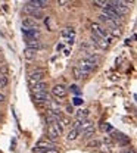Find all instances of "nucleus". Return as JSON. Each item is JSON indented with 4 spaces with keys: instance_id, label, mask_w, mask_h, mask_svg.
Masks as SVG:
<instances>
[{
    "instance_id": "f257e3e1",
    "label": "nucleus",
    "mask_w": 137,
    "mask_h": 153,
    "mask_svg": "<svg viewBox=\"0 0 137 153\" xmlns=\"http://www.w3.org/2000/svg\"><path fill=\"white\" fill-rule=\"evenodd\" d=\"M62 131H63V128H62V125H59L58 122L56 124H50L47 127V140H50V141L55 143V140H58L59 137H60Z\"/></svg>"
},
{
    "instance_id": "f03ea898",
    "label": "nucleus",
    "mask_w": 137,
    "mask_h": 153,
    "mask_svg": "<svg viewBox=\"0 0 137 153\" xmlns=\"http://www.w3.org/2000/svg\"><path fill=\"white\" fill-rule=\"evenodd\" d=\"M43 78H44V71H43V69H37V71H34V72H31V74L28 75V82H30V85L33 87V85L41 82Z\"/></svg>"
},
{
    "instance_id": "7ed1b4c3",
    "label": "nucleus",
    "mask_w": 137,
    "mask_h": 153,
    "mask_svg": "<svg viewBox=\"0 0 137 153\" xmlns=\"http://www.w3.org/2000/svg\"><path fill=\"white\" fill-rule=\"evenodd\" d=\"M52 94L55 96L56 99H63V97H66V94H68V90H66V87L63 84H56L52 88Z\"/></svg>"
},
{
    "instance_id": "20e7f679",
    "label": "nucleus",
    "mask_w": 137,
    "mask_h": 153,
    "mask_svg": "<svg viewBox=\"0 0 137 153\" xmlns=\"http://www.w3.org/2000/svg\"><path fill=\"white\" fill-rule=\"evenodd\" d=\"M78 68L83 71V72H86V74H90V72H93L95 69H96V65L93 63V62H90V60H87V59H83L81 62L78 63Z\"/></svg>"
},
{
    "instance_id": "39448f33",
    "label": "nucleus",
    "mask_w": 137,
    "mask_h": 153,
    "mask_svg": "<svg viewBox=\"0 0 137 153\" xmlns=\"http://www.w3.org/2000/svg\"><path fill=\"white\" fill-rule=\"evenodd\" d=\"M36 147L41 149V150H47V149H56L58 146L53 141H50V140H39L37 144H36Z\"/></svg>"
},
{
    "instance_id": "423d86ee",
    "label": "nucleus",
    "mask_w": 137,
    "mask_h": 153,
    "mask_svg": "<svg viewBox=\"0 0 137 153\" xmlns=\"http://www.w3.org/2000/svg\"><path fill=\"white\" fill-rule=\"evenodd\" d=\"M92 41H93V43L98 46L99 49H102V50H106V49L109 47V44H111V43H108L106 40L98 37V36H95V34H92Z\"/></svg>"
},
{
    "instance_id": "0eeeda50",
    "label": "nucleus",
    "mask_w": 137,
    "mask_h": 153,
    "mask_svg": "<svg viewBox=\"0 0 137 153\" xmlns=\"http://www.w3.org/2000/svg\"><path fill=\"white\" fill-rule=\"evenodd\" d=\"M24 38H39L40 31L39 28H22Z\"/></svg>"
},
{
    "instance_id": "6e6552de",
    "label": "nucleus",
    "mask_w": 137,
    "mask_h": 153,
    "mask_svg": "<svg viewBox=\"0 0 137 153\" xmlns=\"http://www.w3.org/2000/svg\"><path fill=\"white\" fill-rule=\"evenodd\" d=\"M106 31L111 37H119L122 34V30H121V27H118V24H112V25L106 27Z\"/></svg>"
},
{
    "instance_id": "1a4fd4ad",
    "label": "nucleus",
    "mask_w": 137,
    "mask_h": 153,
    "mask_svg": "<svg viewBox=\"0 0 137 153\" xmlns=\"http://www.w3.org/2000/svg\"><path fill=\"white\" fill-rule=\"evenodd\" d=\"M50 100V96L47 94V91L46 93H34V102L37 103V105H46L47 102Z\"/></svg>"
},
{
    "instance_id": "9d476101",
    "label": "nucleus",
    "mask_w": 137,
    "mask_h": 153,
    "mask_svg": "<svg viewBox=\"0 0 137 153\" xmlns=\"http://www.w3.org/2000/svg\"><path fill=\"white\" fill-rule=\"evenodd\" d=\"M25 43H27V49H34V50H37L41 46L39 38H25Z\"/></svg>"
},
{
    "instance_id": "9b49d317",
    "label": "nucleus",
    "mask_w": 137,
    "mask_h": 153,
    "mask_svg": "<svg viewBox=\"0 0 137 153\" xmlns=\"http://www.w3.org/2000/svg\"><path fill=\"white\" fill-rule=\"evenodd\" d=\"M31 88H33V94H34V93H46V91H47V84H46L44 81H41L39 84L33 85Z\"/></svg>"
},
{
    "instance_id": "f8f14e48",
    "label": "nucleus",
    "mask_w": 137,
    "mask_h": 153,
    "mask_svg": "<svg viewBox=\"0 0 137 153\" xmlns=\"http://www.w3.org/2000/svg\"><path fill=\"white\" fill-rule=\"evenodd\" d=\"M28 4H31L33 7H36V9H43V7H46V6H49V1H44V0H31V1H28Z\"/></svg>"
},
{
    "instance_id": "ddd939ff",
    "label": "nucleus",
    "mask_w": 137,
    "mask_h": 153,
    "mask_svg": "<svg viewBox=\"0 0 137 153\" xmlns=\"http://www.w3.org/2000/svg\"><path fill=\"white\" fill-rule=\"evenodd\" d=\"M22 28H39L37 22L31 18H24L22 19Z\"/></svg>"
},
{
    "instance_id": "4468645a",
    "label": "nucleus",
    "mask_w": 137,
    "mask_h": 153,
    "mask_svg": "<svg viewBox=\"0 0 137 153\" xmlns=\"http://www.w3.org/2000/svg\"><path fill=\"white\" fill-rule=\"evenodd\" d=\"M60 36L63 38H71V37H75V30L72 28V27H66V28H63L62 30V33H60Z\"/></svg>"
},
{
    "instance_id": "2eb2a0df",
    "label": "nucleus",
    "mask_w": 137,
    "mask_h": 153,
    "mask_svg": "<svg viewBox=\"0 0 137 153\" xmlns=\"http://www.w3.org/2000/svg\"><path fill=\"white\" fill-rule=\"evenodd\" d=\"M72 74H74V76H75L77 79H83V78H87V76H89V74L83 72L78 66H74V68H72Z\"/></svg>"
},
{
    "instance_id": "dca6fc26",
    "label": "nucleus",
    "mask_w": 137,
    "mask_h": 153,
    "mask_svg": "<svg viewBox=\"0 0 137 153\" xmlns=\"http://www.w3.org/2000/svg\"><path fill=\"white\" fill-rule=\"evenodd\" d=\"M37 55V50H34V49H25L24 50V57L25 59H34Z\"/></svg>"
},
{
    "instance_id": "f3484780",
    "label": "nucleus",
    "mask_w": 137,
    "mask_h": 153,
    "mask_svg": "<svg viewBox=\"0 0 137 153\" xmlns=\"http://www.w3.org/2000/svg\"><path fill=\"white\" fill-rule=\"evenodd\" d=\"M112 137H114L115 140H119V141H122V143H128L127 137H125V135H124L122 133H118V131H112Z\"/></svg>"
},
{
    "instance_id": "a211bd4d",
    "label": "nucleus",
    "mask_w": 137,
    "mask_h": 153,
    "mask_svg": "<svg viewBox=\"0 0 137 153\" xmlns=\"http://www.w3.org/2000/svg\"><path fill=\"white\" fill-rule=\"evenodd\" d=\"M30 18L34 19V21H37V19H41L44 18V13H43V10H40V9H36L31 15H30Z\"/></svg>"
},
{
    "instance_id": "6ab92c4d",
    "label": "nucleus",
    "mask_w": 137,
    "mask_h": 153,
    "mask_svg": "<svg viewBox=\"0 0 137 153\" xmlns=\"http://www.w3.org/2000/svg\"><path fill=\"white\" fill-rule=\"evenodd\" d=\"M95 131H96V130H95V127L92 125V127H89L87 130H84V131H83V137H84V138H90V137H93Z\"/></svg>"
},
{
    "instance_id": "aec40b11",
    "label": "nucleus",
    "mask_w": 137,
    "mask_h": 153,
    "mask_svg": "<svg viewBox=\"0 0 137 153\" xmlns=\"http://www.w3.org/2000/svg\"><path fill=\"white\" fill-rule=\"evenodd\" d=\"M89 114H90L89 109H80L78 112H77V119H87Z\"/></svg>"
},
{
    "instance_id": "412c9836",
    "label": "nucleus",
    "mask_w": 137,
    "mask_h": 153,
    "mask_svg": "<svg viewBox=\"0 0 137 153\" xmlns=\"http://www.w3.org/2000/svg\"><path fill=\"white\" fill-rule=\"evenodd\" d=\"M78 135H80V131H78V130L72 128V130H71V131L68 133V137H66V138H68V140L71 141V140H75V138H77Z\"/></svg>"
},
{
    "instance_id": "4be33fe9",
    "label": "nucleus",
    "mask_w": 137,
    "mask_h": 153,
    "mask_svg": "<svg viewBox=\"0 0 137 153\" xmlns=\"http://www.w3.org/2000/svg\"><path fill=\"white\" fill-rule=\"evenodd\" d=\"M6 85H7V78L0 74V88H4Z\"/></svg>"
},
{
    "instance_id": "5701e85b",
    "label": "nucleus",
    "mask_w": 137,
    "mask_h": 153,
    "mask_svg": "<svg viewBox=\"0 0 137 153\" xmlns=\"http://www.w3.org/2000/svg\"><path fill=\"white\" fill-rule=\"evenodd\" d=\"M106 3H108V1H103V0H96V1H93V4H95V6H99V7H105Z\"/></svg>"
},
{
    "instance_id": "b1692460",
    "label": "nucleus",
    "mask_w": 137,
    "mask_h": 153,
    "mask_svg": "<svg viewBox=\"0 0 137 153\" xmlns=\"http://www.w3.org/2000/svg\"><path fill=\"white\" fill-rule=\"evenodd\" d=\"M103 131H112V127L109 125V124H102V127H100Z\"/></svg>"
},
{
    "instance_id": "393cba45",
    "label": "nucleus",
    "mask_w": 137,
    "mask_h": 153,
    "mask_svg": "<svg viewBox=\"0 0 137 153\" xmlns=\"http://www.w3.org/2000/svg\"><path fill=\"white\" fill-rule=\"evenodd\" d=\"M43 153H59V149H47V150H41Z\"/></svg>"
},
{
    "instance_id": "a878e982",
    "label": "nucleus",
    "mask_w": 137,
    "mask_h": 153,
    "mask_svg": "<svg viewBox=\"0 0 137 153\" xmlns=\"http://www.w3.org/2000/svg\"><path fill=\"white\" fill-rule=\"evenodd\" d=\"M71 90H72L75 94H80V88L77 87V85H72V87H71Z\"/></svg>"
},
{
    "instance_id": "bb28decb",
    "label": "nucleus",
    "mask_w": 137,
    "mask_h": 153,
    "mask_svg": "<svg viewBox=\"0 0 137 153\" xmlns=\"http://www.w3.org/2000/svg\"><path fill=\"white\" fill-rule=\"evenodd\" d=\"M81 103H83V99H80V97L74 99V105H81Z\"/></svg>"
},
{
    "instance_id": "cd10ccee",
    "label": "nucleus",
    "mask_w": 137,
    "mask_h": 153,
    "mask_svg": "<svg viewBox=\"0 0 137 153\" xmlns=\"http://www.w3.org/2000/svg\"><path fill=\"white\" fill-rule=\"evenodd\" d=\"M90 147H99V141H93V143H90Z\"/></svg>"
},
{
    "instance_id": "c85d7f7f",
    "label": "nucleus",
    "mask_w": 137,
    "mask_h": 153,
    "mask_svg": "<svg viewBox=\"0 0 137 153\" xmlns=\"http://www.w3.org/2000/svg\"><path fill=\"white\" fill-rule=\"evenodd\" d=\"M4 100H6V96L3 94V93H0V103H1V102H4Z\"/></svg>"
},
{
    "instance_id": "c756f323",
    "label": "nucleus",
    "mask_w": 137,
    "mask_h": 153,
    "mask_svg": "<svg viewBox=\"0 0 137 153\" xmlns=\"http://www.w3.org/2000/svg\"><path fill=\"white\" fill-rule=\"evenodd\" d=\"M66 111H68L69 114H74V108H72V106H68V108H66Z\"/></svg>"
},
{
    "instance_id": "7c9ffc66",
    "label": "nucleus",
    "mask_w": 137,
    "mask_h": 153,
    "mask_svg": "<svg viewBox=\"0 0 137 153\" xmlns=\"http://www.w3.org/2000/svg\"><path fill=\"white\" fill-rule=\"evenodd\" d=\"M66 43H68V44H72V43H74V37H71V38H66Z\"/></svg>"
},
{
    "instance_id": "2f4dec72",
    "label": "nucleus",
    "mask_w": 137,
    "mask_h": 153,
    "mask_svg": "<svg viewBox=\"0 0 137 153\" xmlns=\"http://www.w3.org/2000/svg\"><path fill=\"white\" fill-rule=\"evenodd\" d=\"M58 4H68V1H63V0H60V1H58Z\"/></svg>"
},
{
    "instance_id": "473e14b6",
    "label": "nucleus",
    "mask_w": 137,
    "mask_h": 153,
    "mask_svg": "<svg viewBox=\"0 0 137 153\" xmlns=\"http://www.w3.org/2000/svg\"><path fill=\"white\" fill-rule=\"evenodd\" d=\"M62 47H63V46H62V44H58V46H56V50H60V49H62Z\"/></svg>"
},
{
    "instance_id": "72a5a7b5",
    "label": "nucleus",
    "mask_w": 137,
    "mask_h": 153,
    "mask_svg": "<svg viewBox=\"0 0 137 153\" xmlns=\"http://www.w3.org/2000/svg\"><path fill=\"white\" fill-rule=\"evenodd\" d=\"M124 153H134V152H124Z\"/></svg>"
},
{
    "instance_id": "f704fd0d",
    "label": "nucleus",
    "mask_w": 137,
    "mask_h": 153,
    "mask_svg": "<svg viewBox=\"0 0 137 153\" xmlns=\"http://www.w3.org/2000/svg\"><path fill=\"white\" fill-rule=\"evenodd\" d=\"M0 53H1V49H0Z\"/></svg>"
},
{
    "instance_id": "c9c22d12",
    "label": "nucleus",
    "mask_w": 137,
    "mask_h": 153,
    "mask_svg": "<svg viewBox=\"0 0 137 153\" xmlns=\"http://www.w3.org/2000/svg\"><path fill=\"white\" fill-rule=\"evenodd\" d=\"M33 153H34V152H33Z\"/></svg>"
}]
</instances>
